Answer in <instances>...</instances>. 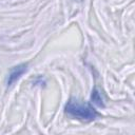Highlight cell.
<instances>
[{
	"mask_svg": "<svg viewBox=\"0 0 135 135\" xmlns=\"http://www.w3.org/2000/svg\"><path fill=\"white\" fill-rule=\"evenodd\" d=\"M91 98H92V101H93L95 104H97V105H103L101 95H100V93H99L96 89L92 92V96H91Z\"/></svg>",
	"mask_w": 135,
	"mask_h": 135,
	"instance_id": "cell-3",
	"label": "cell"
},
{
	"mask_svg": "<svg viewBox=\"0 0 135 135\" xmlns=\"http://www.w3.org/2000/svg\"><path fill=\"white\" fill-rule=\"evenodd\" d=\"M26 69H27V64H25V63H21V64H18L16 66L12 68L11 71H9V73H8L7 79H6L7 86L13 85L26 72Z\"/></svg>",
	"mask_w": 135,
	"mask_h": 135,
	"instance_id": "cell-2",
	"label": "cell"
},
{
	"mask_svg": "<svg viewBox=\"0 0 135 135\" xmlns=\"http://www.w3.org/2000/svg\"><path fill=\"white\" fill-rule=\"evenodd\" d=\"M64 111L71 117L77 118L82 121H92L97 118V111L89 103L80 102L77 99L71 98L64 107Z\"/></svg>",
	"mask_w": 135,
	"mask_h": 135,
	"instance_id": "cell-1",
	"label": "cell"
}]
</instances>
